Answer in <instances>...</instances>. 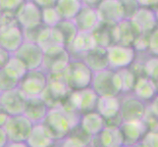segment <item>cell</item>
Returning <instances> with one entry per match:
<instances>
[{"label":"cell","mask_w":158,"mask_h":147,"mask_svg":"<svg viewBox=\"0 0 158 147\" xmlns=\"http://www.w3.org/2000/svg\"><path fill=\"white\" fill-rule=\"evenodd\" d=\"M81 60L94 73L109 68L106 48L101 46H96L88 51Z\"/></svg>","instance_id":"cb8c5ba5"},{"label":"cell","mask_w":158,"mask_h":147,"mask_svg":"<svg viewBox=\"0 0 158 147\" xmlns=\"http://www.w3.org/2000/svg\"><path fill=\"white\" fill-rule=\"evenodd\" d=\"M139 2L140 7H148L153 9L155 6H157L158 0H137Z\"/></svg>","instance_id":"b9f144b4"},{"label":"cell","mask_w":158,"mask_h":147,"mask_svg":"<svg viewBox=\"0 0 158 147\" xmlns=\"http://www.w3.org/2000/svg\"><path fill=\"white\" fill-rule=\"evenodd\" d=\"M90 88L98 96H118L122 92V80L117 71L108 68L94 73Z\"/></svg>","instance_id":"7a4b0ae2"},{"label":"cell","mask_w":158,"mask_h":147,"mask_svg":"<svg viewBox=\"0 0 158 147\" xmlns=\"http://www.w3.org/2000/svg\"><path fill=\"white\" fill-rule=\"evenodd\" d=\"M81 114L64 105L48 109L45 118L41 122L55 141L67 137L74 127L79 125Z\"/></svg>","instance_id":"6da1fadb"},{"label":"cell","mask_w":158,"mask_h":147,"mask_svg":"<svg viewBox=\"0 0 158 147\" xmlns=\"http://www.w3.org/2000/svg\"><path fill=\"white\" fill-rule=\"evenodd\" d=\"M81 3H83V6L96 8L102 0H81Z\"/></svg>","instance_id":"7bdbcfd3"},{"label":"cell","mask_w":158,"mask_h":147,"mask_svg":"<svg viewBox=\"0 0 158 147\" xmlns=\"http://www.w3.org/2000/svg\"><path fill=\"white\" fill-rule=\"evenodd\" d=\"M148 36L149 34H139L135 37V39L133 43V47L135 52H143L148 50Z\"/></svg>","instance_id":"8d00e7d4"},{"label":"cell","mask_w":158,"mask_h":147,"mask_svg":"<svg viewBox=\"0 0 158 147\" xmlns=\"http://www.w3.org/2000/svg\"><path fill=\"white\" fill-rule=\"evenodd\" d=\"M139 35L129 19H124L114 27L115 43L133 46L135 37Z\"/></svg>","instance_id":"d4e9b609"},{"label":"cell","mask_w":158,"mask_h":147,"mask_svg":"<svg viewBox=\"0 0 158 147\" xmlns=\"http://www.w3.org/2000/svg\"><path fill=\"white\" fill-rule=\"evenodd\" d=\"M114 27H115V25L99 22V24L97 25L96 28L91 31L96 40L97 46L106 48L109 45L115 44Z\"/></svg>","instance_id":"4316f807"},{"label":"cell","mask_w":158,"mask_h":147,"mask_svg":"<svg viewBox=\"0 0 158 147\" xmlns=\"http://www.w3.org/2000/svg\"><path fill=\"white\" fill-rule=\"evenodd\" d=\"M117 73L119 74L120 78L122 80V92L121 93H131L133 91L134 85L135 83V80L137 77L134 74L130 67L128 68H123V69H119L116 70Z\"/></svg>","instance_id":"4dcf8cb0"},{"label":"cell","mask_w":158,"mask_h":147,"mask_svg":"<svg viewBox=\"0 0 158 147\" xmlns=\"http://www.w3.org/2000/svg\"><path fill=\"white\" fill-rule=\"evenodd\" d=\"M61 17L56 10L55 6L52 7H45L41 8V24L44 25L48 28H53L55 27L60 21Z\"/></svg>","instance_id":"1f68e13d"},{"label":"cell","mask_w":158,"mask_h":147,"mask_svg":"<svg viewBox=\"0 0 158 147\" xmlns=\"http://www.w3.org/2000/svg\"><path fill=\"white\" fill-rule=\"evenodd\" d=\"M139 34L148 35L157 28V12L148 7H139L129 19Z\"/></svg>","instance_id":"9a60e30c"},{"label":"cell","mask_w":158,"mask_h":147,"mask_svg":"<svg viewBox=\"0 0 158 147\" xmlns=\"http://www.w3.org/2000/svg\"><path fill=\"white\" fill-rule=\"evenodd\" d=\"M79 31H92L99 24V18L96 9L83 6L73 19Z\"/></svg>","instance_id":"ffe728a7"},{"label":"cell","mask_w":158,"mask_h":147,"mask_svg":"<svg viewBox=\"0 0 158 147\" xmlns=\"http://www.w3.org/2000/svg\"><path fill=\"white\" fill-rule=\"evenodd\" d=\"M146 103L135 95L120 98V116L122 121L141 120L144 115Z\"/></svg>","instance_id":"5bb4252c"},{"label":"cell","mask_w":158,"mask_h":147,"mask_svg":"<svg viewBox=\"0 0 158 147\" xmlns=\"http://www.w3.org/2000/svg\"><path fill=\"white\" fill-rule=\"evenodd\" d=\"M27 96L18 86L0 92V105L9 116L24 114Z\"/></svg>","instance_id":"4fadbf2b"},{"label":"cell","mask_w":158,"mask_h":147,"mask_svg":"<svg viewBox=\"0 0 158 147\" xmlns=\"http://www.w3.org/2000/svg\"><path fill=\"white\" fill-rule=\"evenodd\" d=\"M5 73L9 75L10 77L17 80L20 81V80L25 76V74L28 72L26 65L21 61L19 58H17L13 54H11L8 61L5 64V66L2 68Z\"/></svg>","instance_id":"f546056e"},{"label":"cell","mask_w":158,"mask_h":147,"mask_svg":"<svg viewBox=\"0 0 158 147\" xmlns=\"http://www.w3.org/2000/svg\"><path fill=\"white\" fill-rule=\"evenodd\" d=\"M31 1H34L40 8H45V7L55 6L57 0H31Z\"/></svg>","instance_id":"ab89813d"},{"label":"cell","mask_w":158,"mask_h":147,"mask_svg":"<svg viewBox=\"0 0 158 147\" xmlns=\"http://www.w3.org/2000/svg\"><path fill=\"white\" fill-rule=\"evenodd\" d=\"M100 22L117 25L125 19V12L121 0H102L96 8Z\"/></svg>","instance_id":"2e32d148"},{"label":"cell","mask_w":158,"mask_h":147,"mask_svg":"<svg viewBox=\"0 0 158 147\" xmlns=\"http://www.w3.org/2000/svg\"><path fill=\"white\" fill-rule=\"evenodd\" d=\"M6 146H8V147H15V146L27 147L28 145H27V143L24 142V141H13V142H8V143L6 144Z\"/></svg>","instance_id":"bcb514c9"},{"label":"cell","mask_w":158,"mask_h":147,"mask_svg":"<svg viewBox=\"0 0 158 147\" xmlns=\"http://www.w3.org/2000/svg\"><path fill=\"white\" fill-rule=\"evenodd\" d=\"M19 84V80L13 79L9 75L5 73L3 69H0V92L13 89L17 88Z\"/></svg>","instance_id":"e575fe53"},{"label":"cell","mask_w":158,"mask_h":147,"mask_svg":"<svg viewBox=\"0 0 158 147\" xmlns=\"http://www.w3.org/2000/svg\"><path fill=\"white\" fill-rule=\"evenodd\" d=\"M25 1L26 0H0V11L5 16L15 17L16 12Z\"/></svg>","instance_id":"d6a6232c"},{"label":"cell","mask_w":158,"mask_h":147,"mask_svg":"<svg viewBox=\"0 0 158 147\" xmlns=\"http://www.w3.org/2000/svg\"><path fill=\"white\" fill-rule=\"evenodd\" d=\"M8 143V138L3 127H0V147H5Z\"/></svg>","instance_id":"ee69618b"},{"label":"cell","mask_w":158,"mask_h":147,"mask_svg":"<svg viewBox=\"0 0 158 147\" xmlns=\"http://www.w3.org/2000/svg\"><path fill=\"white\" fill-rule=\"evenodd\" d=\"M91 140L97 141L99 146L105 147H121L123 146V135L119 127L105 126L99 134L91 137Z\"/></svg>","instance_id":"484cf974"},{"label":"cell","mask_w":158,"mask_h":147,"mask_svg":"<svg viewBox=\"0 0 158 147\" xmlns=\"http://www.w3.org/2000/svg\"><path fill=\"white\" fill-rule=\"evenodd\" d=\"M47 85V74L41 68L28 70L19 81L18 88L27 97L40 96Z\"/></svg>","instance_id":"9c48e42d"},{"label":"cell","mask_w":158,"mask_h":147,"mask_svg":"<svg viewBox=\"0 0 158 147\" xmlns=\"http://www.w3.org/2000/svg\"><path fill=\"white\" fill-rule=\"evenodd\" d=\"M83 3L81 0H57L55 8L62 20H73L79 13Z\"/></svg>","instance_id":"83f0119b"},{"label":"cell","mask_w":158,"mask_h":147,"mask_svg":"<svg viewBox=\"0 0 158 147\" xmlns=\"http://www.w3.org/2000/svg\"><path fill=\"white\" fill-rule=\"evenodd\" d=\"M10 56H11V54L7 50H5L4 48L0 46V69H2L5 66V64L8 61Z\"/></svg>","instance_id":"60d3db41"},{"label":"cell","mask_w":158,"mask_h":147,"mask_svg":"<svg viewBox=\"0 0 158 147\" xmlns=\"http://www.w3.org/2000/svg\"><path fill=\"white\" fill-rule=\"evenodd\" d=\"M13 55L19 58L26 65L28 70L41 68L43 50L35 42L24 40L19 48L13 53Z\"/></svg>","instance_id":"8fae6325"},{"label":"cell","mask_w":158,"mask_h":147,"mask_svg":"<svg viewBox=\"0 0 158 147\" xmlns=\"http://www.w3.org/2000/svg\"><path fill=\"white\" fill-rule=\"evenodd\" d=\"M68 49L59 44H53L43 49L41 69L46 74L63 73L71 61Z\"/></svg>","instance_id":"5b68a950"},{"label":"cell","mask_w":158,"mask_h":147,"mask_svg":"<svg viewBox=\"0 0 158 147\" xmlns=\"http://www.w3.org/2000/svg\"><path fill=\"white\" fill-rule=\"evenodd\" d=\"M109 69L119 70L128 68L137 59V52L133 46L115 43L106 47Z\"/></svg>","instance_id":"ba28073f"},{"label":"cell","mask_w":158,"mask_h":147,"mask_svg":"<svg viewBox=\"0 0 158 147\" xmlns=\"http://www.w3.org/2000/svg\"><path fill=\"white\" fill-rule=\"evenodd\" d=\"M71 89L64 80L63 73L47 74V85L40 94L48 108L61 105L67 98Z\"/></svg>","instance_id":"277c9868"},{"label":"cell","mask_w":158,"mask_h":147,"mask_svg":"<svg viewBox=\"0 0 158 147\" xmlns=\"http://www.w3.org/2000/svg\"><path fill=\"white\" fill-rule=\"evenodd\" d=\"M56 141L47 132L42 123L34 124L26 143L29 147H49L55 144Z\"/></svg>","instance_id":"7402d4cb"},{"label":"cell","mask_w":158,"mask_h":147,"mask_svg":"<svg viewBox=\"0 0 158 147\" xmlns=\"http://www.w3.org/2000/svg\"><path fill=\"white\" fill-rule=\"evenodd\" d=\"M152 55L158 54V30L157 28L152 31L148 36V50Z\"/></svg>","instance_id":"f35d334b"},{"label":"cell","mask_w":158,"mask_h":147,"mask_svg":"<svg viewBox=\"0 0 158 147\" xmlns=\"http://www.w3.org/2000/svg\"><path fill=\"white\" fill-rule=\"evenodd\" d=\"M94 72L83 60L72 59L64 70L63 77L71 90H81L90 86Z\"/></svg>","instance_id":"3957f363"},{"label":"cell","mask_w":158,"mask_h":147,"mask_svg":"<svg viewBox=\"0 0 158 147\" xmlns=\"http://www.w3.org/2000/svg\"><path fill=\"white\" fill-rule=\"evenodd\" d=\"M143 65L144 76L157 81L158 80V58L157 56L153 55L149 59L146 60Z\"/></svg>","instance_id":"836d02e7"},{"label":"cell","mask_w":158,"mask_h":147,"mask_svg":"<svg viewBox=\"0 0 158 147\" xmlns=\"http://www.w3.org/2000/svg\"><path fill=\"white\" fill-rule=\"evenodd\" d=\"M119 129L123 135V146L138 145L143 135L148 130L143 119L135 121H123L120 124Z\"/></svg>","instance_id":"e0dca14e"},{"label":"cell","mask_w":158,"mask_h":147,"mask_svg":"<svg viewBox=\"0 0 158 147\" xmlns=\"http://www.w3.org/2000/svg\"><path fill=\"white\" fill-rule=\"evenodd\" d=\"M125 12V19H130L140 6L137 0H121Z\"/></svg>","instance_id":"74e56055"},{"label":"cell","mask_w":158,"mask_h":147,"mask_svg":"<svg viewBox=\"0 0 158 147\" xmlns=\"http://www.w3.org/2000/svg\"><path fill=\"white\" fill-rule=\"evenodd\" d=\"M97 46L96 40L91 31H78L72 43L67 47L70 53L71 59L75 57H81L83 59L85 54Z\"/></svg>","instance_id":"ac0fdd59"},{"label":"cell","mask_w":158,"mask_h":147,"mask_svg":"<svg viewBox=\"0 0 158 147\" xmlns=\"http://www.w3.org/2000/svg\"><path fill=\"white\" fill-rule=\"evenodd\" d=\"M120 95L102 97L99 96L95 111L98 112L105 121V126L119 127L123 121L120 116Z\"/></svg>","instance_id":"30bf717a"},{"label":"cell","mask_w":158,"mask_h":147,"mask_svg":"<svg viewBox=\"0 0 158 147\" xmlns=\"http://www.w3.org/2000/svg\"><path fill=\"white\" fill-rule=\"evenodd\" d=\"M79 126L90 137H96L105 127V121L97 111H90L81 114Z\"/></svg>","instance_id":"d6986e66"},{"label":"cell","mask_w":158,"mask_h":147,"mask_svg":"<svg viewBox=\"0 0 158 147\" xmlns=\"http://www.w3.org/2000/svg\"><path fill=\"white\" fill-rule=\"evenodd\" d=\"M55 28L61 35L63 44L66 48L72 43L73 39L79 31L73 20H61L55 26Z\"/></svg>","instance_id":"f1b7e54d"},{"label":"cell","mask_w":158,"mask_h":147,"mask_svg":"<svg viewBox=\"0 0 158 147\" xmlns=\"http://www.w3.org/2000/svg\"><path fill=\"white\" fill-rule=\"evenodd\" d=\"M139 146H146V147H156L158 145V133L155 129H148L143 137L140 138Z\"/></svg>","instance_id":"d590c367"},{"label":"cell","mask_w":158,"mask_h":147,"mask_svg":"<svg viewBox=\"0 0 158 147\" xmlns=\"http://www.w3.org/2000/svg\"><path fill=\"white\" fill-rule=\"evenodd\" d=\"M48 106L40 96L27 97L24 115L28 117L32 124L41 123L48 112Z\"/></svg>","instance_id":"44dd1931"},{"label":"cell","mask_w":158,"mask_h":147,"mask_svg":"<svg viewBox=\"0 0 158 147\" xmlns=\"http://www.w3.org/2000/svg\"><path fill=\"white\" fill-rule=\"evenodd\" d=\"M8 117H9V115L5 112V110L2 108V106L0 105V127H3V125L5 122H6Z\"/></svg>","instance_id":"f6af8a7d"},{"label":"cell","mask_w":158,"mask_h":147,"mask_svg":"<svg viewBox=\"0 0 158 147\" xmlns=\"http://www.w3.org/2000/svg\"><path fill=\"white\" fill-rule=\"evenodd\" d=\"M15 19L23 30L35 28L41 25V8L31 0H26L16 12Z\"/></svg>","instance_id":"7c38bea8"},{"label":"cell","mask_w":158,"mask_h":147,"mask_svg":"<svg viewBox=\"0 0 158 147\" xmlns=\"http://www.w3.org/2000/svg\"><path fill=\"white\" fill-rule=\"evenodd\" d=\"M3 16V23L0 27V46L10 54H13L25 40L23 29L19 26L15 17Z\"/></svg>","instance_id":"8992f818"},{"label":"cell","mask_w":158,"mask_h":147,"mask_svg":"<svg viewBox=\"0 0 158 147\" xmlns=\"http://www.w3.org/2000/svg\"><path fill=\"white\" fill-rule=\"evenodd\" d=\"M34 124L24 114L9 116L3 125L8 138V142L24 141L26 142Z\"/></svg>","instance_id":"52a82bcc"},{"label":"cell","mask_w":158,"mask_h":147,"mask_svg":"<svg viewBox=\"0 0 158 147\" xmlns=\"http://www.w3.org/2000/svg\"><path fill=\"white\" fill-rule=\"evenodd\" d=\"M132 92L140 100L150 102L157 96V81L149 79L146 76H141L135 80Z\"/></svg>","instance_id":"603a6c76"},{"label":"cell","mask_w":158,"mask_h":147,"mask_svg":"<svg viewBox=\"0 0 158 147\" xmlns=\"http://www.w3.org/2000/svg\"><path fill=\"white\" fill-rule=\"evenodd\" d=\"M3 19H4V16H3V14H2L1 11H0V27H1V25H2V23H3Z\"/></svg>","instance_id":"7dc6e473"}]
</instances>
